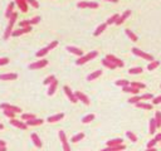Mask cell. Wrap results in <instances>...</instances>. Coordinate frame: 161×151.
<instances>
[{
    "mask_svg": "<svg viewBox=\"0 0 161 151\" xmlns=\"http://www.w3.org/2000/svg\"><path fill=\"white\" fill-rule=\"evenodd\" d=\"M98 56V53H97V50H93V52H90L88 54H86V56H82L79 57L78 59L76 61V64L77 66H83V64H86L87 62H90L91 59H94L96 57Z\"/></svg>",
    "mask_w": 161,
    "mask_h": 151,
    "instance_id": "6da1fadb",
    "label": "cell"
},
{
    "mask_svg": "<svg viewBox=\"0 0 161 151\" xmlns=\"http://www.w3.org/2000/svg\"><path fill=\"white\" fill-rule=\"evenodd\" d=\"M132 53L135 54V56L141 57V58H143V59L149 61V62H152V61H154V57L151 56V54L142 52V50H141V49H139V48H132Z\"/></svg>",
    "mask_w": 161,
    "mask_h": 151,
    "instance_id": "7a4b0ae2",
    "label": "cell"
},
{
    "mask_svg": "<svg viewBox=\"0 0 161 151\" xmlns=\"http://www.w3.org/2000/svg\"><path fill=\"white\" fill-rule=\"evenodd\" d=\"M77 6L79 9H84V8H91V9H97L98 8V3L96 1H78Z\"/></svg>",
    "mask_w": 161,
    "mask_h": 151,
    "instance_id": "3957f363",
    "label": "cell"
},
{
    "mask_svg": "<svg viewBox=\"0 0 161 151\" xmlns=\"http://www.w3.org/2000/svg\"><path fill=\"white\" fill-rule=\"evenodd\" d=\"M58 135H59L60 142H62V145H63V151H71L69 144H68V141H67V136H66V133H64V131H59Z\"/></svg>",
    "mask_w": 161,
    "mask_h": 151,
    "instance_id": "277c9868",
    "label": "cell"
},
{
    "mask_svg": "<svg viewBox=\"0 0 161 151\" xmlns=\"http://www.w3.org/2000/svg\"><path fill=\"white\" fill-rule=\"evenodd\" d=\"M106 59L109 61V62H112V63L116 64V66H117L118 68H122L123 66H125V63H123V62H122L121 59H118L117 57L112 56V54H107V56H106Z\"/></svg>",
    "mask_w": 161,
    "mask_h": 151,
    "instance_id": "5b68a950",
    "label": "cell"
},
{
    "mask_svg": "<svg viewBox=\"0 0 161 151\" xmlns=\"http://www.w3.org/2000/svg\"><path fill=\"white\" fill-rule=\"evenodd\" d=\"M46 66H48V61L47 59H40L35 63H32L29 66V69H40V68H44Z\"/></svg>",
    "mask_w": 161,
    "mask_h": 151,
    "instance_id": "8992f818",
    "label": "cell"
},
{
    "mask_svg": "<svg viewBox=\"0 0 161 151\" xmlns=\"http://www.w3.org/2000/svg\"><path fill=\"white\" fill-rule=\"evenodd\" d=\"M10 125L15 126L16 129H20V130H26L28 129V125H26V123L19 121V120H15V118H10Z\"/></svg>",
    "mask_w": 161,
    "mask_h": 151,
    "instance_id": "52a82bcc",
    "label": "cell"
},
{
    "mask_svg": "<svg viewBox=\"0 0 161 151\" xmlns=\"http://www.w3.org/2000/svg\"><path fill=\"white\" fill-rule=\"evenodd\" d=\"M64 92H66V95H67V97L69 98V101L72 102V103H77V101H78V98L76 97V95L73 93V92L71 91V88L68 87V86H64Z\"/></svg>",
    "mask_w": 161,
    "mask_h": 151,
    "instance_id": "ba28073f",
    "label": "cell"
},
{
    "mask_svg": "<svg viewBox=\"0 0 161 151\" xmlns=\"http://www.w3.org/2000/svg\"><path fill=\"white\" fill-rule=\"evenodd\" d=\"M0 108L9 110V111H13V112H15V113L22 112V108H20V107H16V106H13V105H9V103H0Z\"/></svg>",
    "mask_w": 161,
    "mask_h": 151,
    "instance_id": "9c48e42d",
    "label": "cell"
},
{
    "mask_svg": "<svg viewBox=\"0 0 161 151\" xmlns=\"http://www.w3.org/2000/svg\"><path fill=\"white\" fill-rule=\"evenodd\" d=\"M30 30H32V27H26V28H19L14 30V32L12 33V37H19L22 35V34H25V33H29Z\"/></svg>",
    "mask_w": 161,
    "mask_h": 151,
    "instance_id": "30bf717a",
    "label": "cell"
},
{
    "mask_svg": "<svg viewBox=\"0 0 161 151\" xmlns=\"http://www.w3.org/2000/svg\"><path fill=\"white\" fill-rule=\"evenodd\" d=\"M18 78L16 73H5V74H0V81H14Z\"/></svg>",
    "mask_w": 161,
    "mask_h": 151,
    "instance_id": "8fae6325",
    "label": "cell"
},
{
    "mask_svg": "<svg viewBox=\"0 0 161 151\" xmlns=\"http://www.w3.org/2000/svg\"><path fill=\"white\" fill-rule=\"evenodd\" d=\"M74 95H76V97H77L78 99H79V101H82V102H83L84 105H87V106H88V105L91 103V102H90V98H88V97H87V96H86L84 93H82V92L77 91Z\"/></svg>",
    "mask_w": 161,
    "mask_h": 151,
    "instance_id": "7c38bea8",
    "label": "cell"
},
{
    "mask_svg": "<svg viewBox=\"0 0 161 151\" xmlns=\"http://www.w3.org/2000/svg\"><path fill=\"white\" fill-rule=\"evenodd\" d=\"M63 117H64V113H57V115H53V116H50V117H48L47 121L49 122V123H53V122L60 121Z\"/></svg>",
    "mask_w": 161,
    "mask_h": 151,
    "instance_id": "4fadbf2b",
    "label": "cell"
},
{
    "mask_svg": "<svg viewBox=\"0 0 161 151\" xmlns=\"http://www.w3.org/2000/svg\"><path fill=\"white\" fill-rule=\"evenodd\" d=\"M16 5L19 6V9L23 13L28 12V3H26V0H16Z\"/></svg>",
    "mask_w": 161,
    "mask_h": 151,
    "instance_id": "5bb4252c",
    "label": "cell"
},
{
    "mask_svg": "<svg viewBox=\"0 0 161 151\" xmlns=\"http://www.w3.org/2000/svg\"><path fill=\"white\" fill-rule=\"evenodd\" d=\"M130 15H131V10H126V12L123 13V14H122V15L118 18V20H117V22H116V25H121V24H122L123 22H125V20L127 19Z\"/></svg>",
    "mask_w": 161,
    "mask_h": 151,
    "instance_id": "9a60e30c",
    "label": "cell"
},
{
    "mask_svg": "<svg viewBox=\"0 0 161 151\" xmlns=\"http://www.w3.org/2000/svg\"><path fill=\"white\" fill-rule=\"evenodd\" d=\"M67 50L73 54H76V56L78 57H82L83 56V52H82V49H79V48H76V47H72V46H68L67 47Z\"/></svg>",
    "mask_w": 161,
    "mask_h": 151,
    "instance_id": "2e32d148",
    "label": "cell"
},
{
    "mask_svg": "<svg viewBox=\"0 0 161 151\" xmlns=\"http://www.w3.org/2000/svg\"><path fill=\"white\" fill-rule=\"evenodd\" d=\"M106 28H107V23H103V24H101V25H98L97 27V29L94 30V33H93V35L94 37H98V35H101L102 33L106 30Z\"/></svg>",
    "mask_w": 161,
    "mask_h": 151,
    "instance_id": "e0dca14e",
    "label": "cell"
},
{
    "mask_svg": "<svg viewBox=\"0 0 161 151\" xmlns=\"http://www.w3.org/2000/svg\"><path fill=\"white\" fill-rule=\"evenodd\" d=\"M122 91H123V92H127V93L137 95L140 90H139V88H135V87H132V86H125V87H122Z\"/></svg>",
    "mask_w": 161,
    "mask_h": 151,
    "instance_id": "ac0fdd59",
    "label": "cell"
},
{
    "mask_svg": "<svg viewBox=\"0 0 161 151\" xmlns=\"http://www.w3.org/2000/svg\"><path fill=\"white\" fill-rule=\"evenodd\" d=\"M57 87H58V81L56 80V81L53 82V83L49 84V88H48V96H53L54 93H56Z\"/></svg>",
    "mask_w": 161,
    "mask_h": 151,
    "instance_id": "d6986e66",
    "label": "cell"
},
{
    "mask_svg": "<svg viewBox=\"0 0 161 151\" xmlns=\"http://www.w3.org/2000/svg\"><path fill=\"white\" fill-rule=\"evenodd\" d=\"M102 74V71L101 69H98V71H94L93 73H91L90 76H87V81H94V80H97L98 77Z\"/></svg>",
    "mask_w": 161,
    "mask_h": 151,
    "instance_id": "ffe728a7",
    "label": "cell"
},
{
    "mask_svg": "<svg viewBox=\"0 0 161 151\" xmlns=\"http://www.w3.org/2000/svg\"><path fill=\"white\" fill-rule=\"evenodd\" d=\"M14 3H10V4L8 5V8H6V12H5V18L6 19H10V16H12L13 15V13H14V12H13V9H14Z\"/></svg>",
    "mask_w": 161,
    "mask_h": 151,
    "instance_id": "44dd1931",
    "label": "cell"
},
{
    "mask_svg": "<svg viewBox=\"0 0 161 151\" xmlns=\"http://www.w3.org/2000/svg\"><path fill=\"white\" fill-rule=\"evenodd\" d=\"M30 137H32V141L34 142V145H35L37 147H42V141H40L39 136L37 135V133H32Z\"/></svg>",
    "mask_w": 161,
    "mask_h": 151,
    "instance_id": "7402d4cb",
    "label": "cell"
},
{
    "mask_svg": "<svg viewBox=\"0 0 161 151\" xmlns=\"http://www.w3.org/2000/svg\"><path fill=\"white\" fill-rule=\"evenodd\" d=\"M135 106L137 108H142V110H151L152 108V106L151 105H149V103H146V102H137V103H135Z\"/></svg>",
    "mask_w": 161,
    "mask_h": 151,
    "instance_id": "603a6c76",
    "label": "cell"
},
{
    "mask_svg": "<svg viewBox=\"0 0 161 151\" xmlns=\"http://www.w3.org/2000/svg\"><path fill=\"white\" fill-rule=\"evenodd\" d=\"M42 123H43L42 118H34V120H30V121H26V125L28 126H39Z\"/></svg>",
    "mask_w": 161,
    "mask_h": 151,
    "instance_id": "cb8c5ba5",
    "label": "cell"
},
{
    "mask_svg": "<svg viewBox=\"0 0 161 151\" xmlns=\"http://www.w3.org/2000/svg\"><path fill=\"white\" fill-rule=\"evenodd\" d=\"M125 33H126V35H127V37L130 38V39L132 40V42H137V39H139V38H137V35H136L135 33L132 32V30L126 29V32H125Z\"/></svg>",
    "mask_w": 161,
    "mask_h": 151,
    "instance_id": "d4e9b609",
    "label": "cell"
},
{
    "mask_svg": "<svg viewBox=\"0 0 161 151\" xmlns=\"http://www.w3.org/2000/svg\"><path fill=\"white\" fill-rule=\"evenodd\" d=\"M102 64H103V66H105L106 68H109V69H115V68L117 67V66H116V64H113V63H112V62L107 61V59H106V58H105V59H102Z\"/></svg>",
    "mask_w": 161,
    "mask_h": 151,
    "instance_id": "484cf974",
    "label": "cell"
},
{
    "mask_svg": "<svg viewBox=\"0 0 161 151\" xmlns=\"http://www.w3.org/2000/svg\"><path fill=\"white\" fill-rule=\"evenodd\" d=\"M156 129H157V126H156L155 118H151V120H150V133L154 135V133L156 132Z\"/></svg>",
    "mask_w": 161,
    "mask_h": 151,
    "instance_id": "4316f807",
    "label": "cell"
},
{
    "mask_svg": "<svg viewBox=\"0 0 161 151\" xmlns=\"http://www.w3.org/2000/svg\"><path fill=\"white\" fill-rule=\"evenodd\" d=\"M94 117L96 116L93 115V113H90V115H87V116H84L83 118H82V122L83 123H90V122H92L94 120Z\"/></svg>",
    "mask_w": 161,
    "mask_h": 151,
    "instance_id": "83f0119b",
    "label": "cell"
},
{
    "mask_svg": "<svg viewBox=\"0 0 161 151\" xmlns=\"http://www.w3.org/2000/svg\"><path fill=\"white\" fill-rule=\"evenodd\" d=\"M122 144V139H113L107 141V146H116V145H121Z\"/></svg>",
    "mask_w": 161,
    "mask_h": 151,
    "instance_id": "f1b7e54d",
    "label": "cell"
},
{
    "mask_svg": "<svg viewBox=\"0 0 161 151\" xmlns=\"http://www.w3.org/2000/svg\"><path fill=\"white\" fill-rule=\"evenodd\" d=\"M159 66H160L159 61H152V62H150V64L147 66V69H149V71H154V69H156Z\"/></svg>",
    "mask_w": 161,
    "mask_h": 151,
    "instance_id": "f546056e",
    "label": "cell"
},
{
    "mask_svg": "<svg viewBox=\"0 0 161 151\" xmlns=\"http://www.w3.org/2000/svg\"><path fill=\"white\" fill-rule=\"evenodd\" d=\"M48 52H49V49H48V47H46V48H42V49L40 50H38V52L35 53V56L37 57H44V56H47L48 54Z\"/></svg>",
    "mask_w": 161,
    "mask_h": 151,
    "instance_id": "4dcf8cb0",
    "label": "cell"
},
{
    "mask_svg": "<svg viewBox=\"0 0 161 151\" xmlns=\"http://www.w3.org/2000/svg\"><path fill=\"white\" fill-rule=\"evenodd\" d=\"M140 101H143L142 96H133V97H131V98L128 99V103L135 105V103H137V102H140Z\"/></svg>",
    "mask_w": 161,
    "mask_h": 151,
    "instance_id": "1f68e13d",
    "label": "cell"
},
{
    "mask_svg": "<svg viewBox=\"0 0 161 151\" xmlns=\"http://www.w3.org/2000/svg\"><path fill=\"white\" fill-rule=\"evenodd\" d=\"M118 18H120L118 14H113V15L111 16V18H108V20H107V25H111V24H116V22L118 20Z\"/></svg>",
    "mask_w": 161,
    "mask_h": 151,
    "instance_id": "d6a6232c",
    "label": "cell"
},
{
    "mask_svg": "<svg viewBox=\"0 0 161 151\" xmlns=\"http://www.w3.org/2000/svg\"><path fill=\"white\" fill-rule=\"evenodd\" d=\"M22 118L24 120V121H30V120L37 118V116L33 115V113H24V115L22 116Z\"/></svg>",
    "mask_w": 161,
    "mask_h": 151,
    "instance_id": "836d02e7",
    "label": "cell"
},
{
    "mask_svg": "<svg viewBox=\"0 0 161 151\" xmlns=\"http://www.w3.org/2000/svg\"><path fill=\"white\" fill-rule=\"evenodd\" d=\"M83 137H84V133H83V132L77 133L76 136H73V137H72V140H71V141H72V142H78V141H81V140L83 139Z\"/></svg>",
    "mask_w": 161,
    "mask_h": 151,
    "instance_id": "e575fe53",
    "label": "cell"
},
{
    "mask_svg": "<svg viewBox=\"0 0 161 151\" xmlns=\"http://www.w3.org/2000/svg\"><path fill=\"white\" fill-rule=\"evenodd\" d=\"M130 86H132V87H135V88H139V90H142V88L146 87V84L141 83V82H131V84Z\"/></svg>",
    "mask_w": 161,
    "mask_h": 151,
    "instance_id": "d590c367",
    "label": "cell"
},
{
    "mask_svg": "<svg viewBox=\"0 0 161 151\" xmlns=\"http://www.w3.org/2000/svg\"><path fill=\"white\" fill-rule=\"evenodd\" d=\"M130 74H140L142 73V68L141 67H135V68H131V69L128 71Z\"/></svg>",
    "mask_w": 161,
    "mask_h": 151,
    "instance_id": "8d00e7d4",
    "label": "cell"
},
{
    "mask_svg": "<svg viewBox=\"0 0 161 151\" xmlns=\"http://www.w3.org/2000/svg\"><path fill=\"white\" fill-rule=\"evenodd\" d=\"M126 136H127L132 142H136V141H137V136H136L133 132H131V131H127V132H126Z\"/></svg>",
    "mask_w": 161,
    "mask_h": 151,
    "instance_id": "74e56055",
    "label": "cell"
},
{
    "mask_svg": "<svg viewBox=\"0 0 161 151\" xmlns=\"http://www.w3.org/2000/svg\"><path fill=\"white\" fill-rule=\"evenodd\" d=\"M111 147V151H122L126 149V146L123 145V144H121V145H116V146H108Z\"/></svg>",
    "mask_w": 161,
    "mask_h": 151,
    "instance_id": "f35d334b",
    "label": "cell"
},
{
    "mask_svg": "<svg viewBox=\"0 0 161 151\" xmlns=\"http://www.w3.org/2000/svg\"><path fill=\"white\" fill-rule=\"evenodd\" d=\"M131 83L127 81V80H120V81H116V86H121V87H125V86H130Z\"/></svg>",
    "mask_w": 161,
    "mask_h": 151,
    "instance_id": "ab89813d",
    "label": "cell"
},
{
    "mask_svg": "<svg viewBox=\"0 0 161 151\" xmlns=\"http://www.w3.org/2000/svg\"><path fill=\"white\" fill-rule=\"evenodd\" d=\"M54 81H56V77H54V76H49V77H47L46 80H44V84H46V86H49L50 83H53Z\"/></svg>",
    "mask_w": 161,
    "mask_h": 151,
    "instance_id": "60d3db41",
    "label": "cell"
},
{
    "mask_svg": "<svg viewBox=\"0 0 161 151\" xmlns=\"http://www.w3.org/2000/svg\"><path fill=\"white\" fill-rule=\"evenodd\" d=\"M155 121H156V126L160 127L161 126V112H156L155 113Z\"/></svg>",
    "mask_w": 161,
    "mask_h": 151,
    "instance_id": "b9f144b4",
    "label": "cell"
},
{
    "mask_svg": "<svg viewBox=\"0 0 161 151\" xmlns=\"http://www.w3.org/2000/svg\"><path fill=\"white\" fill-rule=\"evenodd\" d=\"M4 115L6 116V117H9V118H14L15 117V112L9 111V110H4Z\"/></svg>",
    "mask_w": 161,
    "mask_h": 151,
    "instance_id": "7bdbcfd3",
    "label": "cell"
},
{
    "mask_svg": "<svg viewBox=\"0 0 161 151\" xmlns=\"http://www.w3.org/2000/svg\"><path fill=\"white\" fill-rule=\"evenodd\" d=\"M156 144H157V141H156L155 139L150 140V141L147 142V146H146V149H152V147H155V146H156Z\"/></svg>",
    "mask_w": 161,
    "mask_h": 151,
    "instance_id": "ee69618b",
    "label": "cell"
},
{
    "mask_svg": "<svg viewBox=\"0 0 161 151\" xmlns=\"http://www.w3.org/2000/svg\"><path fill=\"white\" fill-rule=\"evenodd\" d=\"M20 28H26V27H30V20H22L19 23Z\"/></svg>",
    "mask_w": 161,
    "mask_h": 151,
    "instance_id": "f6af8a7d",
    "label": "cell"
},
{
    "mask_svg": "<svg viewBox=\"0 0 161 151\" xmlns=\"http://www.w3.org/2000/svg\"><path fill=\"white\" fill-rule=\"evenodd\" d=\"M26 3H28V4H30V5H32L33 8H37V9L39 8V3L37 1V0H26Z\"/></svg>",
    "mask_w": 161,
    "mask_h": 151,
    "instance_id": "bcb514c9",
    "label": "cell"
},
{
    "mask_svg": "<svg viewBox=\"0 0 161 151\" xmlns=\"http://www.w3.org/2000/svg\"><path fill=\"white\" fill-rule=\"evenodd\" d=\"M40 22V16H34V18L30 20V25H35V24H38Z\"/></svg>",
    "mask_w": 161,
    "mask_h": 151,
    "instance_id": "7dc6e473",
    "label": "cell"
},
{
    "mask_svg": "<svg viewBox=\"0 0 161 151\" xmlns=\"http://www.w3.org/2000/svg\"><path fill=\"white\" fill-rule=\"evenodd\" d=\"M152 103H154V105H159V103H161V95L157 96V97H154V98H152Z\"/></svg>",
    "mask_w": 161,
    "mask_h": 151,
    "instance_id": "c3c4849f",
    "label": "cell"
},
{
    "mask_svg": "<svg viewBox=\"0 0 161 151\" xmlns=\"http://www.w3.org/2000/svg\"><path fill=\"white\" fill-rule=\"evenodd\" d=\"M57 46H58V42H57V40H53V42L50 43L49 46H48V49H49V50H52V49H54V48H56Z\"/></svg>",
    "mask_w": 161,
    "mask_h": 151,
    "instance_id": "681fc988",
    "label": "cell"
},
{
    "mask_svg": "<svg viewBox=\"0 0 161 151\" xmlns=\"http://www.w3.org/2000/svg\"><path fill=\"white\" fill-rule=\"evenodd\" d=\"M8 63H9L8 58H0V67H1V66H6Z\"/></svg>",
    "mask_w": 161,
    "mask_h": 151,
    "instance_id": "f907efd6",
    "label": "cell"
},
{
    "mask_svg": "<svg viewBox=\"0 0 161 151\" xmlns=\"http://www.w3.org/2000/svg\"><path fill=\"white\" fill-rule=\"evenodd\" d=\"M152 98H154V95H151V93H146V95L142 96L143 101H147V99H152Z\"/></svg>",
    "mask_w": 161,
    "mask_h": 151,
    "instance_id": "816d5d0a",
    "label": "cell"
},
{
    "mask_svg": "<svg viewBox=\"0 0 161 151\" xmlns=\"http://www.w3.org/2000/svg\"><path fill=\"white\" fill-rule=\"evenodd\" d=\"M155 140H156L157 142H160V141H161V132H160V133H157V136L155 137Z\"/></svg>",
    "mask_w": 161,
    "mask_h": 151,
    "instance_id": "f5cc1de1",
    "label": "cell"
},
{
    "mask_svg": "<svg viewBox=\"0 0 161 151\" xmlns=\"http://www.w3.org/2000/svg\"><path fill=\"white\" fill-rule=\"evenodd\" d=\"M5 146H6L5 141H3V140H0V147H5Z\"/></svg>",
    "mask_w": 161,
    "mask_h": 151,
    "instance_id": "db71d44e",
    "label": "cell"
},
{
    "mask_svg": "<svg viewBox=\"0 0 161 151\" xmlns=\"http://www.w3.org/2000/svg\"><path fill=\"white\" fill-rule=\"evenodd\" d=\"M101 151H111V147H106V149H103V150H101Z\"/></svg>",
    "mask_w": 161,
    "mask_h": 151,
    "instance_id": "11a10c76",
    "label": "cell"
},
{
    "mask_svg": "<svg viewBox=\"0 0 161 151\" xmlns=\"http://www.w3.org/2000/svg\"><path fill=\"white\" fill-rule=\"evenodd\" d=\"M105 1H111V3H118V0H105Z\"/></svg>",
    "mask_w": 161,
    "mask_h": 151,
    "instance_id": "9f6ffc18",
    "label": "cell"
},
{
    "mask_svg": "<svg viewBox=\"0 0 161 151\" xmlns=\"http://www.w3.org/2000/svg\"><path fill=\"white\" fill-rule=\"evenodd\" d=\"M146 151H157L155 147H152V149H146Z\"/></svg>",
    "mask_w": 161,
    "mask_h": 151,
    "instance_id": "6f0895ef",
    "label": "cell"
},
{
    "mask_svg": "<svg viewBox=\"0 0 161 151\" xmlns=\"http://www.w3.org/2000/svg\"><path fill=\"white\" fill-rule=\"evenodd\" d=\"M0 151H6V147H0Z\"/></svg>",
    "mask_w": 161,
    "mask_h": 151,
    "instance_id": "680465c9",
    "label": "cell"
},
{
    "mask_svg": "<svg viewBox=\"0 0 161 151\" xmlns=\"http://www.w3.org/2000/svg\"><path fill=\"white\" fill-rule=\"evenodd\" d=\"M0 130H4V126H3L1 123H0Z\"/></svg>",
    "mask_w": 161,
    "mask_h": 151,
    "instance_id": "91938a15",
    "label": "cell"
},
{
    "mask_svg": "<svg viewBox=\"0 0 161 151\" xmlns=\"http://www.w3.org/2000/svg\"><path fill=\"white\" fill-rule=\"evenodd\" d=\"M160 87H161V86H160Z\"/></svg>",
    "mask_w": 161,
    "mask_h": 151,
    "instance_id": "94428289",
    "label": "cell"
}]
</instances>
